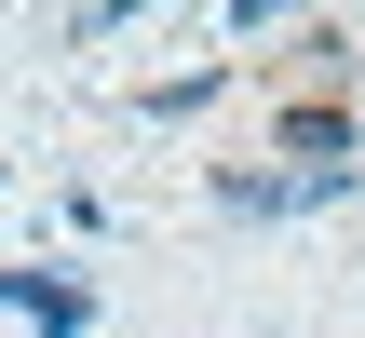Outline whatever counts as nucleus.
I'll return each instance as SVG.
<instances>
[{
  "label": "nucleus",
  "mask_w": 365,
  "mask_h": 338,
  "mask_svg": "<svg viewBox=\"0 0 365 338\" xmlns=\"http://www.w3.org/2000/svg\"><path fill=\"white\" fill-rule=\"evenodd\" d=\"M0 312L41 325V338H81L95 325V285H81V271H0Z\"/></svg>",
  "instance_id": "obj_2"
},
{
  "label": "nucleus",
  "mask_w": 365,
  "mask_h": 338,
  "mask_svg": "<svg viewBox=\"0 0 365 338\" xmlns=\"http://www.w3.org/2000/svg\"><path fill=\"white\" fill-rule=\"evenodd\" d=\"M352 176H217V217H312V203H339Z\"/></svg>",
  "instance_id": "obj_3"
},
{
  "label": "nucleus",
  "mask_w": 365,
  "mask_h": 338,
  "mask_svg": "<svg viewBox=\"0 0 365 338\" xmlns=\"http://www.w3.org/2000/svg\"><path fill=\"white\" fill-rule=\"evenodd\" d=\"M190 108H217V68H190V81H149V122H190Z\"/></svg>",
  "instance_id": "obj_4"
},
{
  "label": "nucleus",
  "mask_w": 365,
  "mask_h": 338,
  "mask_svg": "<svg viewBox=\"0 0 365 338\" xmlns=\"http://www.w3.org/2000/svg\"><path fill=\"white\" fill-rule=\"evenodd\" d=\"M271 135H284V176H352V149H365L339 95H298V108H284Z\"/></svg>",
  "instance_id": "obj_1"
}]
</instances>
